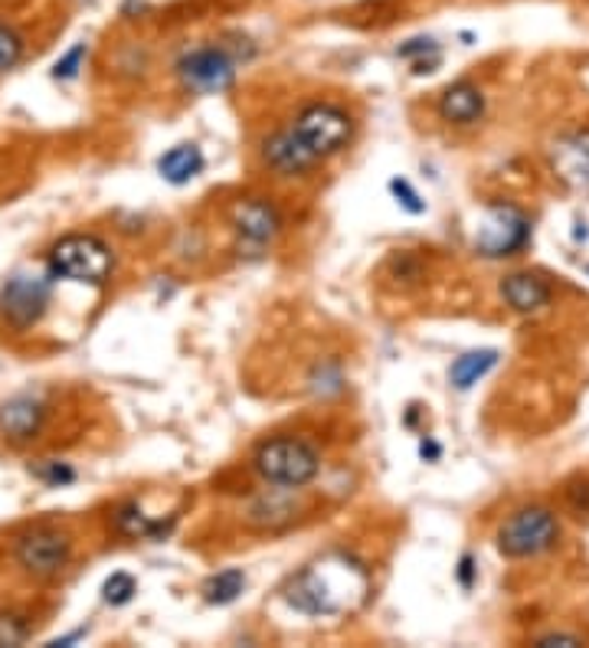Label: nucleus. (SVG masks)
Listing matches in <instances>:
<instances>
[{
    "instance_id": "39448f33",
    "label": "nucleus",
    "mask_w": 589,
    "mask_h": 648,
    "mask_svg": "<svg viewBox=\"0 0 589 648\" xmlns=\"http://www.w3.org/2000/svg\"><path fill=\"white\" fill-rule=\"evenodd\" d=\"M560 541V524L547 508H521L498 527V550L508 560H528Z\"/></svg>"
},
{
    "instance_id": "6e6552de",
    "label": "nucleus",
    "mask_w": 589,
    "mask_h": 648,
    "mask_svg": "<svg viewBox=\"0 0 589 648\" xmlns=\"http://www.w3.org/2000/svg\"><path fill=\"white\" fill-rule=\"evenodd\" d=\"M49 305V278L46 275H13L0 295V315L13 331H26L43 318Z\"/></svg>"
},
{
    "instance_id": "dca6fc26",
    "label": "nucleus",
    "mask_w": 589,
    "mask_h": 648,
    "mask_svg": "<svg viewBox=\"0 0 589 648\" xmlns=\"http://www.w3.org/2000/svg\"><path fill=\"white\" fill-rule=\"evenodd\" d=\"M200 171H203V151L196 145H174L168 155L158 158V174L174 187L191 184Z\"/></svg>"
},
{
    "instance_id": "f8f14e48",
    "label": "nucleus",
    "mask_w": 589,
    "mask_h": 648,
    "mask_svg": "<svg viewBox=\"0 0 589 648\" xmlns=\"http://www.w3.org/2000/svg\"><path fill=\"white\" fill-rule=\"evenodd\" d=\"M501 295L518 315H534L551 302V285L537 272H511L501 282Z\"/></svg>"
},
{
    "instance_id": "1a4fd4ad",
    "label": "nucleus",
    "mask_w": 589,
    "mask_h": 648,
    "mask_svg": "<svg viewBox=\"0 0 589 648\" xmlns=\"http://www.w3.org/2000/svg\"><path fill=\"white\" fill-rule=\"evenodd\" d=\"M551 171L567 191L589 197V128L567 132L551 145Z\"/></svg>"
},
{
    "instance_id": "4be33fe9",
    "label": "nucleus",
    "mask_w": 589,
    "mask_h": 648,
    "mask_svg": "<svg viewBox=\"0 0 589 648\" xmlns=\"http://www.w3.org/2000/svg\"><path fill=\"white\" fill-rule=\"evenodd\" d=\"M26 636H30V626L20 616L0 613V646H20L26 643Z\"/></svg>"
},
{
    "instance_id": "20e7f679",
    "label": "nucleus",
    "mask_w": 589,
    "mask_h": 648,
    "mask_svg": "<svg viewBox=\"0 0 589 648\" xmlns=\"http://www.w3.org/2000/svg\"><path fill=\"white\" fill-rule=\"evenodd\" d=\"M292 135L298 138V145L315 158H331L338 151H344L354 138V118L341 109V105H328V102H315L308 105L295 125Z\"/></svg>"
},
{
    "instance_id": "f03ea898",
    "label": "nucleus",
    "mask_w": 589,
    "mask_h": 648,
    "mask_svg": "<svg viewBox=\"0 0 589 648\" xmlns=\"http://www.w3.org/2000/svg\"><path fill=\"white\" fill-rule=\"evenodd\" d=\"M252 468L262 481H269L275 488H302L318 478L321 455L305 439L279 435V439H269L256 448Z\"/></svg>"
},
{
    "instance_id": "412c9836",
    "label": "nucleus",
    "mask_w": 589,
    "mask_h": 648,
    "mask_svg": "<svg viewBox=\"0 0 589 648\" xmlns=\"http://www.w3.org/2000/svg\"><path fill=\"white\" fill-rule=\"evenodd\" d=\"M23 56V39L13 26L0 23V72H10Z\"/></svg>"
},
{
    "instance_id": "9d476101",
    "label": "nucleus",
    "mask_w": 589,
    "mask_h": 648,
    "mask_svg": "<svg viewBox=\"0 0 589 648\" xmlns=\"http://www.w3.org/2000/svg\"><path fill=\"white\" fill-rule=\"evenodd\" d=\"M16 560L33 577H56L69 564V541L59 531H33L20 541Z\"/></svg>"
},
{
    "instance_id": "5701e85b",
    "label": "nucleus",
    "mask_w": 589,
    "mask_h": 648,
    "mask_svg": "<svg viewBox=\"0 0 589 648\" xmlns=\"http://www.w3.org/2000/svg\"><path fill=\"white\" fill-rule=\"evenodd\" d=\"M390 191H393V197H396V204H399L403 211H409V214H422V211H426V204H422V201H419V194L409 187V181L393 178Z\"/></svg>"
},
{
    "instance_id": "b1692460",
    "label": "nucleus",
    "mask_w": 589,
    "mask_h": 648,
    "mask_svg": "<svg viewBox=\"0 0 589 648\" xmlns=\"http://www.w3.org/2000/svg\"><path fill=\"white\" fill-rule=\"evenodd\" d=\"M36 478H43L46 485H69L72 478H76V471L69 468V465H63V462H46V465H39L36 471H33Z\"/></svg>"
},
{
    "instance_id": "423d86ee",
    "label": "nucleus",
    "mask_w": 589,
    "mask_h": 648,
    "mask_svg": "<svg viewBox=\"0 0 589 648\" xmlns=\"http://www.w3.org/2000/svg\"><path fill=\"white\" fill-rule=\"evenodd\" d=\"M531 239V219L511 204H491L475 226V249L488 259H505L524 249Z\"/></svg>"
},
{
    "instance_id": "cd10ccee",
    "label": "nucleus",
    "mask_w": 589,
    "mask_h": 648,
    "mask_svg": "<svg viewBox=\"0 0 589 648\" xmlns=\"http://www.w3.org/2000/svg\"><path fill=\"white\" fill-rule=\"evenodd\" d=\"M554 646H580V639H577V636H567V633H554V636L537 639V648H554Z\"/></svg>"
},
{
    "instance_id": "a211bd4d",
    "label": "nucleus",
    "mask_w": 589,
    "mask_h": 648,
    "mask_svg": "<svg viewBox=\"0 0 589 648\" xmlns=\"http://www.w3.org/2000/svg\"><path fill=\"white\" fill-rule=\"evenodd\" d=\"M246 590V573L229 567V570H219L213 573L206 583H203V600L209 606H229L233 600H239V593Z\"/></svg>"
},
{
    "instance_id": "f257e3e1",
    "label": "nucleus",
    "mask_w": 589,
    "mask_h": 648,
    "mask_svg": "<svg viewBox=\"0 0 589 648\" xmlns=\"http://www.w3.org/2000/svg\"><path fill=\"white\" fill-rule=\"evenodd\" d=\"M371 593L367 570L341 554L321 557L318 564L305 567L285 590L292 610L305 616H344L354 613Z\"/></svg>"
},
{
    "instance_id": "7ed1b4c3",
    "label": "nucleus",
    "mask_w": 589,
    "mask_h": 648,
    "mask_svg": "<svg viewBox=\"0 0 589 648\" xmlns=\"http://www.w3.org/2000/svg\"><path fill=\"white\" fill-rule=\"evenodd\" d=\"M49 275L53 278H66V282H79V285H105L112 275V249L89 232H72L63 236L53 249H49Z\"/></svg>"
},
{
    "instance_id": "9b49d317",
    "label": "nucleus",
    "mask_w": 589,
    "mask_h": 648,
    "mask_svg": "<svg viewBox=\"0 0 589 648\" xmlns=\"http://www.w3.org/2000/svg\"><path fill=\"white\" fill-rule=\"evenodd\" d=\"M233 226L252 246H265V242H272L282 232V219L275 214V207L265 204V201H259V197L239 201L233 207Z\"/></svg>"
},
{
    "instance_id": "393cba45",
    "label": "nucleus",
    "mask_w": 589,
    "mask_h": 648,
    "mask_svg": "<svg viewBox=\"0 0 589 648\" xmlns=\"http://www.w3.org/2000/svg\"><path fill=\"white\" fill-rule=\"evenodd\" d=\"M82 59H86V46H72V49L56 62L53 76H56V79H76V76H79V66H82Z\"/></svg>"
},
{
    "instance_id": "4468645a",
    "label": "nucleus",
    "mask_w": 589,
    "mask_h": 648,
    "mask_svg": "<svg viewBox=\"0 0 589 648\" xmlns=\"http://www.w3.org/2000/svg\"><path fill=\"white\" fill-rule=\"evenodd\" d=\"M43 427V407L30 397H16L0 410V432L10 442H26Z\"/></svg>"
},
{
    "instance_id": "6ab92c4d",
    "label": "nucleus",
    "mask_w": 589,
    "mask_h": 648,
    "mask_svg": "<svg viewBox=\"0 0 589 648\" xmlns=\"http://www.w3.org/2000/svg\"><path fill=\"white\" fill-rule=\"evenodd\" d=\"M115 527H118L122 534H128V537H161V534L168 531L165 524L148 521V514H145L141 508H135V504H128V508H122V511L115 514Z\"/></svg>"
},
{
    "instance_id": "c85d7f7f",
    "label": "nucleus",
    "mask_w": 589,
    "mask_h": 648,
    "mask_svg": "<svg viewBox=\"0 0 589 648\" xmlns=\"http://www.w3.org/2000/svg\"><path fill=\"white\" fill-rule=\"evenodd\" d=\"M439 452H442V448H439L435 442H429V439L419 445V455H422V458H439Z\"/></svg>"
},
{
    "instance_id": "0eeeda50",
    "label": "nucleus",
    "mask_w": 589,
    "mask_h": 648,
    "mask_svg": "<svg viewBox=\"0 0 589 648\" xmlns=\"http://www.w3.org/2000/svg\"><path fill=\"white\" fill-rule=\"evenodd\" d=\"M178 76L191 92L213 95V92H223L233 86L236 59L223 46H196L178 59Z\"/></svg>"
},
{
    "instance_id": "a878e982",
    "label": "nucleus",
    "mask_w": 589,
    "mask_h": 648,
    "mask_svg": "<svg viewBox=\"0 0 589 648\" xmlns=\"http://www.w3.org/2000/svg\"><path fill=\"white\" fill-rule=\"evenodd\" d=\"M435 53H439V43H435V39H429V36H416V39H409L406 46H399V56H403V59L435 56Z\"/></svg>"
},
{
    "instance_id": "f3484780",
    "label": "nucleus",
    "mask_w": 589,
    "mask_h": 648,
    "mask_svg": "<svg viewBox=\"0 0 589 648\" xmlns=\"http://www.w3.org/2000/svg\"><path fill=\"white\" fill-rule=\"evenodd\" d=\"M495 364H498V351H468V354H462V357L452 364L449 380H452L455 390H468V387H475L482 377H488V374L495 371Z\"/></svg>"
},
{
    "instance_id": "2eb2a0df",
    "label": "nucleus",
    "mask_w": 589,
    "mask_h": 648,
    "mask_svg": "<svg viewBox=\"0 0 589 648\" xmlns=\"http://www.w3.org/2000/svg\"><path fill=\"white\" fill-rule=\"evenodd\" d=\"M262 155H265V161H269L279 174H302V171H308V168L315 164V158H312V155L298 145V138L292 135V128L272 135V138L265 141Z\"/></svg>"
},
{
    "instance_id": "ddd939ff",
    "label": "nucleus",
    "mask_w": 589,
    "mask_h": 648,
    "mask_svg": "<svg viewBox=\"0 0 589 648\" xmlns=\"http://www.w3.org/2000/svg\"><path fill=\"white\" fill-rule=\"evenodd\" d=\"M439 115L449 125H475L485 115V95L472 82H455L439 99Z\"/></svg>"
},
{
    "instance_id": "aec40b11",
    "label": "nucleus",
    "mask_w": 589,
    "mask_h": 648,
    "mask_svg": "<svg viewBox=\"0 0 589 648\" xmlns=\"http://www.w3.org/2000/svg\"><path fill=\"white\" fill-rule=\"evenodd\" d=\"M102 593H105V603L125 606V603L138 593V583H135V577H128V573H112V577L105 580Z\"/></svg>"
},
{
    "instance_id": "bb28decb",
    "label": "nucleus",
    "mask_w": 589,
    "mask_h": 648,
    "mask_svg": "<svg viewBox=\"0 0 589 648\" xmlns=\"http://www.w3.org/2000/svg\"><path fill=\"white\" fill-rule=\"evenodd\" d=\"M458 583H462L465 590H472V583H475V560H472L468 554L458 560Z\"/></svg>"
}]
</instances>
